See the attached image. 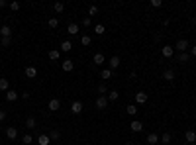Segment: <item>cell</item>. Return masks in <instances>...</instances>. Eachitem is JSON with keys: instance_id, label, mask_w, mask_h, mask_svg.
<instances>
[{"instance_id": "f6af8a7d", "label": "cell", "mask_w": 196, "mask_h": 145, "mask_svg": "<svg viewBox=\"0 0 196 145\" xmlns=\"http://www.w3.org/2000/svg\"><path fill=\"white\" fill-rule=\"evenodd\" d=\"M0 65H2V61H0Z\"/></svg>"}, {"instance_id": "9c48e42d", "label": "cell", "mask_w": 196, "mask_h": 145, "mask_svg": "<svg viewBox=\"0 0 196 145\" xmlns=\"http://www.w3.org/2000/svg\"><path fill=\"white\" fill-rule=\"evenodd\" d=\"M163 79H165L167 83H173L174 80V71L173 69H165V71H163Z\"/></svg>"}, {"instance_id": "3957f363", "label": "cell", "mask_w": 196, "mask_h": 145, "mask_svg": "<svg viewBox=\"0 0 196 145\" xmlns=\"http://www.w3.org/2000/svg\"><path fill=\"white\" fill-rule=\"evenodd\" d=\"M177 51H181V53H186V49H188V39H178L177 41Z\"/></svg>"}, {"instance_id": "f546056e", "label": "cell", "mask_w": 196, "mask_h": 145, "mask_svg": "<svg viewBox=\"0 0 196 145\" xmlns=\"http://www.w3.org/2000/svg\"><path fill=\"white\" fill-rule=\"evenodd\" d=\"M47 26H49L51 30H55L57 26H59V20H57V18H49V22H47Z\"/></svg>"}, {"instance_id": "52a82bcc", "label": "cell", "mask_w": 196, "mask_h": 145, "mask_svg": "<svg viewBox=\"0 0 196 145\" xmlns=\"http://www.w3.org/2000/svg\"><path fill=\"white\" fill-rule=\"evenodd\" d=\"M71 112H73V114H81V112H82V102L81 100H75L71 104Z\"/></svg>"}, {"instance_id": "b9f144b4", "label": "cell", "mask_w": 196, "mask_h": 145, "mask_svg": "<svg viewBox=\"0 0 196 145\" xmlns=\"http://www.w3.org/2000/svg\"><path fill=\"white\" fill-rule=\"evenodd\" d=\"M6 6V0H0V8H4Z\"/></svg>"}, {"instance_id": "2e32d148", "label": "cell", "mask_w": 196, "mask_h": 145, "mask_svg": "<svg viewBox=\"0 0 196 145\" xmlns=\"http://www.w3.org/2000/svg\"><path fill=\"white\" fill-rule=\"evenodd\" d=\"M135 102H137V104H145V102H147V94L143 92V90L135 94Z\"/></svg>"}, {"instance_id": "ac0fdd59", "label": "cell", "mask_w": 196, "mask_h": 145, "mask_svg": "<svg viewBox=\"0 0 196 145\" xmlns=\"http://www.w3.org/2000/svg\"><path fill=\"white\" fill-rule=\"evenodd\" d=\"M6 137H8V139H16V137H18V130H16L14 126L8 127V130H6Z\"/></svg>"}, {"instance_id": "74e56055", "label": "cell", "mask_w": 196, "mask_h": 145, "mask_svg": "<svg viewBox=\"0 0 196 145\" xmlns=\"http://www.w3.org/2000/svg\"><path fill=\"white\" fill-rule=\"evenodd\" d=\"M151 6H153V8H161L163 2H161V0H151Z\"/></svg>"}, {"instance_id": "cb8c5ba5", "label": "cell", "mask_w": 196, "mask_h": 145, "mask_svg": "<svg viewBox=\"0 0 196 145\" xmlns=\"http://www.w3.org/2000/svg\"><path fill=\"white\" fill-rule=\"evenodd\" d=\"M177 61H178V63H182V65H184V63H188V61H190V55H188V53H181Z\"/></svg>"}, {"instance_id": "d590c367", "label": "cell", "mask_w": 196, "mask_h": 145, "mask_svg": "<svg viewBox=\"0 0 196 145\" xmlns=\"http://www.w3.org/2000/svg\"><path fill=\"white\" fill-rule=\"evenodd\" d=\"M100 77H102V79H110V77H112V71H110V69H104V71L100 73Z\"/></svg>"}, {"instance_id": "ee69618b", "label": "cell", "mask_w": 196, "mask_h": 145, "mask_svg": "<svg viewBox=\"0 0 196 145\" xmlns=\"http://www.w3.org/2000/svg\"><path fill=\"white\" fill-rule=\"evenodd\" d=\"M126 145H134V141H128V143H126Z\"/></svg>"}, {"instance_id": "ba28073f", "label": "cell", "mask_w": 196, "mask_h": 145, "mask_svg": "<svg viewBox=\"0 0 196 145\" xmlns=\"http://www.w3.org/2000/svg\"><path fill=\"white\" fill-rule=\"evenodd\" d=\"M106 106H108V98H106V96H98V98H96V108L104 110Z\"/></svg>"}, {"instance_id": "f1b7e54d", "label": "cell", "mask_w": 196, "mask_h": 145, "mask_svg": "<svg viewBox=\"0 0 196 145\" xmlns=\"http://www.w3.org/2000/svg\"><path fill=\"white\" fill-rule=\"evenodd\" d=\"M92 61L96 63V65H102V63H104V55H102V53H96V55L92 57Z\"/></svg>"}, {"instance_id": "e0dca14e", "label": "cell", "mask_w": 196, "mask_h": 145, "mask_svg": "<svg viewBox=\"0 0 196 145\" xmlns=\"http://www.w3.org/2000/svg\"><path fill=\"white\" fill-rule=\"evenodd\" d=\"M184 139H186L188 143H194V141H196V131H192V130H188L186 133H184Z\"/></svg>"}, {"instance_id": "9a60e30c", "label": "cell", "mask_w": 196, "mask_h": 145, "mask_svg": "<svg viewBox=\"0 0 196 145\" xmlns=\"http://www.w3.org/2000/svg\"><path fill=\"white\" fill-rule=\"evenodd\" d=\"M120 63H122V61H120V57H118V55H114L112 59H110V71L118 69V67H120Z\"/></svg>"}, {"instance_id": "f35d334b", "label": "cell", "mask_w": 196, "mask_h": 145, "mask_svg": "<svg viewBox=\"0 0 196 145\" xmlns=\"http://www.w3.org/2000/svg\"><path fill=\"white\" fill-rule=\"evenodd\" d=\"M10 8H12L14 12H16V10H20V2H10Z\"/></svg>"}, {"instance_id": "5b68a950", "label": "cell", "mask_w": 196, "mask_h": 145, "mask_svg": "<svg viewBox=\"0 0 196 145\" xmlns=\"http://www.w3.org/2000/svg\"><path fill=\"white\" fill-rule=\"evenodd\" d=\"M130 130L131 131H135V133H139L141 130H143V122H139V120H134L130 123Z\"/></svg>"}, {"instance_id": "ffe728a7", "label": "cell", "mask_w": 196, "mask_h": 145, "mask_svg": "<svg viewBox=\"0 0 196 145\" xmlns=\"http://www.w3.org/2000/svg\"><path fill=\"white\" fill-rule=\"evenodd\" d=\"M171 139H173V135H171L169 131H165V133L161 135V139H159V141H161L163 145H169V143H171Z\"/></svg>"}, {"instance_id": "4316f807", "label": "cell", "mask_w": 196, "mask_h": 145, "mask_svg": "<svg viewBox=\"0 0 196 145\" xmlns=\"http://www.w3.org/2000/svg\"><path fill=\"white\" fill-rule=\"evenodd\" d=\"M22 143L24 145H31V143H34V137H31L30 133H26V135H22Z\"/></svg>"}, {"instance_id": "603a6c76", "label": "cell", "mask_w": 196, "mask_h": 145, "mask_svg": "<svg viewBox=\"0 0 196 145\" xmlns=\"http://www.w3.org/2000/svg\"><path fill=\"white\" fill-rule=\"evenodd\" d=\"M94 34H96V35H102V34H106V28H104L102 24H96V26H94Z\"/></svg>"}, {"instance_id": "83f0119b", "label": "cell", "mask_w": 196, "mask_h": 145, "mask_svg": "<svg viewBox=\"0 0 196 145\" xmlns=\"http://www.w3.org/2000/svg\"><path fill=\"white\" fill-rule=\"evenodd\" d=\"M53 10H55L57 14H61L63 10H65V4H63V2H55V4H53Z\"/></svg>"}, {"instance_id": "d6986e66", "label": "cell", "mask_w": 196, "mask_h": 145, "mask_svg": "<svg viewBox=\"0 0 196 145\" xmlns=\"http://www.w3.org/2000/svg\"><path fill=\"white\" fill-rule=\"evenodd\" d=\"M106 98H108V102H116V100L120 98V92H118V90H110Z\"/></svg>"}, {"instance_id": "7c38bea8", "label": "cell", "mask_w": 196, "mask_h": 145, "mask_svg": "<svg viewBox=\"0 0 196 145\" xmlns=\"http://www.w3.org/2000/svg\"><path fill=\"white\" fill-rule=\"evenodd\" d=\"M35 126H38V122H35L34 116H28V118H26V127H28V130H34Z\"/></svg>"}, {"instance_id": "5bb4252c", "label": "cell", "mask_w": 196, "mask_h": 145, "mask_svg": "<svg viewBox=\"0 0 196 145\" xmlns=\"http://www.w3.org/2000/svg\"><path fill=\"white\" fill-rule=\"evenodd\" d=\"M0 90H2V92H8V90H10V83H8V79L0 77Z\"/></svg>"}, {"instance_id": "7a4b0ae2", "label": "cell", "mask_w": 196, "mask_h": 145, "mask_svg": "<svg viewBox=\"0 0 196 145\" xmlns=\"http://www.w3.org/2000/svg\"><path fill=\"white\" fill-rule=\"evenodd\" d=\"M47 108H49L51 112H57V110L61 108V100H59V98H51L49 104H47Z\"/></svg>"}, {"instance_id": "1f68e13d", "label": "cell", "mask_w": 196, "mask_h": 145, "mask_svg": "<svg viewBox=\"0 0 196 145\" xmlns=\"http://www.w3.org/2000/svg\"><path fill=\"white\" fill-rule=\"evenodd\" d=\"M59 137H61V131H59V130H53L51 135H49V139H53V141H57Z\"/></svg>"}, {"instance_id": "60d3db41", "label": "cell", "mask_w": 196, "mask_h": 145, "mask_svg": "<svg viewBox=\"0 0 196 145\" xmlns=\"http://www.w3.org/2000/svg\"><path fill=\"white\" fill-rule=\"evenodd\" d=\"M90 24H92V22H90V18H84V20H82V26H84V28H88Z\"/></svg>"}, {"instance_id": "4dcf8cb0", "label": "cell", "mask_w": 196, "mask_h": 145, "mask_svg": "<svg viewBox=\"0 0 196 145\" xmlns=\"http://www.w3.org/2000/svg\"><path fill=\"white\" fill-rule=\"evenodd\" d=\"M59 55H61V53L57 51V49H51V51H49V59H51V61H57V59H59Z\"/></svg>"}, {"instance_id": "7bdbcfd3", "label": "cell", "mask_w": 196, "mask_h": 145, "mask_svg": "<svg viewBox=\"0 0 196 145\" xmlns=\"http://www.w3.org/2000/svg\"><path fill=\"white\" fill-rule=\"evenodd\" d=\"M192 57H196V45H192Z\"/></svg>"}, {"instance_id": "7402d4cb", "label": "cell", "mask_w": 196, "mask_h": 145, "mask_svg": "<svg viewBox=\"0 0 196 145\" xmlns=\"http://www.w3.org/2000/svg\"><path fill=\"white\" fill-rule=\"evenodd\" d=\"M67 31H69V35H77L78 34V24H69Z\"/></svg>"}, {"instance_id": "30bf717a", "label": "cell", "mask_w": 196, "mask_h": 145, "mask_svg": "<svg viewBox=\"0 0 196 145\" xmlns=\"http://www.w3.org/2000/svg\"><path fill=\"white\" fill-rule=\"evenodd\" d=\"M4 94H6V100H8V102H16V100H18V96H20L14 88H10L8 92H4Z\"/></svg>"}, {"instance_id": "484cf974", "label": "cell", "mask_w": 196, "mask_h": 145, "mask_svg": "<svg viewBox=\"0 0 196 145\" xmlns=\"http://www.w3.org/2000/svg\"><path fill=\"white\" fill-rule=\"evenodd\" d=\"M126 112H128L130 116H135V114H137V106H135V104H128V108H126Z\"/></svg>"}, {"instance_id": "4fadbf2b", "label": "cell", "mask_w": 196, "mask_h": 145, "mask_svg": "<svg viewBox=\"0 0 196 145\" xmlns=\"http://www.w3.org/2000/svg\"><path fill=\"white\" fill-rule=\"evenodd\" d=\"M49 143H51V139H49L47 133H41V135L38 137V145H49Z\"/></svg>"}, {"instance_id": "836d02e7", "label": "cell", "mask_w": 196, "mask_h": 145, "mask_svg": "<svg viewBox=\"0 0 196 145\" xmlns=\"http://www.w3.org/2000/svg\"><path fill=\"white\" fill-rule=\"evenodd\" d=\"M10 43H12V37H2V39H0V45L2 47H8Z\"/></svg>"}, {"instance_id": "d6a6232c", "label": "cell", "mask_w": 196, "mask_h": 145, "mask_svg": "<svg viewBox=\"0 0 196 145\" xmlns=\"http://www.w3.org/2000/svg\"><path fill=\"white\" fill-rule=\"evenodd\" d=\"M96 90H98V96H104L106 92H108V88H106V84H98V88H96Z\"/></svg>"}, {"instance_id": "8992f818", "label": "cell", "mask_w": 196, "mask_h": 145, "mask_svg": "<svg viewBox=\"0 0 196 145\" xmlns=\"http://www.w3.org/2000/svg\"><path fill=\"white\" fill-rule=\"evenodd\" d=\"M26 77H28V79H35V77H38V67H34V65L26 67Z\"/></svg>"}, {"instance_id": "8fae6325", "label": "cell", "mask_w": 196, "mask_h": 145, "mask_svg": "<svg viewBox=\"0 0 196 145\" xmlns=\"http://www.w3.org/2000/svg\"><path fill=\"white\" fill-rule=\"evenodd\" d=\"M0 37H12V28L10 26H2L0 28Z\"/></svg>"}, {"instance_id": "6da1fadb", "label": "cell", "mask_w": 196, "mask_h": 145, "mask_svg": "<svg viewBox=\"0 0 196 145\" xmlns=\"http://www.w3.org/2000/svg\"><path fill=\"white\" fill-rule=\"evenodd\" d=\"M161 55L165 57V59H171V57L174 55V47H173V45H163V47H161Z\"/></svg>"}, {"instance_id": "277c9868", "label": "cell", "mask_w": 196, "mask_h": 145, "mask_svg": "<svg viewBox=\"0 0 196 145\" xmlns=\"http://www.w3.org/2000/svg\"><path fill=\"white\" fill-rule=\"evenodd\" d=\"M61 69H63V71H65V73H71L73 69H75V63H73L71 59H65V61L61 63Z\"/></svg>"}, {"instance_id": "44dd1931", "label": "cell", "mask_w": 196, "mask_h": 145, "mask_svg": "<svg viewBox=\"0 0 196 145\" xmlns=\"http://www.w3.org/2000/svg\"><path fill=\"white\" fill-rule=\"evenodd\" d=\"M147 143H149V145H157L159 143V135H157V133H149V135H147Z\"/></svg>"}, {"instance_id": "d4e9b609", "label": "cell", "mask_w": 196, "mask_h": 145, "mask_svg": "<svg viewBox=\"0 0 196 145\" xmlns=\"http://www.w3.org/2000/svg\"><path fill=\"white\" fill-rule=\"evenodd\" d=\"M71 49H73V43H71V41H63V43H61V51L69 53Z\"/></svg>"}, {"instance_id": "ab89813d", "label": "cell", "mask_w": 196, "mask_h": 145, "mask_svg": "<svg viewBox=\"0 0 196 145\" xmlns=\"http://www.w3.org/2000/svg\"><path fill=\"white\" fill-rule=\"evenodd\" d=\"M6 110H0V122H4V120H6Z\"/></svg>"}, {"instance_id": "e575fe53", "label": "cell", "mask_w": 196, "mask_h": 145, "mask_svg": "<svg viewBox=\"0 0 196 145\" xmlns=\"http://www.w3.org/2000/svg\"><path fill=\"white\" fill-rule=\"evenodd\" d=\"M90 41H92L90 35H82V37H81V43H82V45H90Z\"/></svg>"}, {"instance_id": "8d00e7d4", "label": "cell", "mask_w": 196, "mask_h": 145, "mask_svg": "<svg viewBox=\"0 0 196 145\" xmlns=\"http://www.w3.org/2000/svg\"><path fill=\"white\" fill-rule=\"evenodd\" d=\"M98 14V6H90L88 8V18H90V16H96Z\"/></svg>"}]
</instances>
